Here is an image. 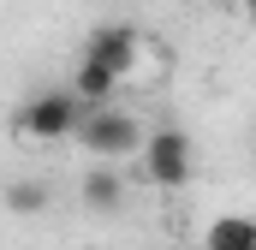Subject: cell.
I'll list each match as a JSON object with an SVG mask.
<instances>
[{"label":"cell","instance_id":"1","mask_svg":"<svg viewBox=\"0 0 256 250\" xmlns=\"http://www.w3.org/2000/svg\"><path fill=\"white\" fill-rule=\"evenodd\" d=\"M84 114H90V108L72 96V84H60V90H36V96L12 114V131H18L24 143H66V137H78Z\"/></svg>","mask_w":256,"mask_h":250},{"label":"cell","instance_id":"2","mask_svg":"<svg viewBox=\"0 0 256 250\" xmlns=\"http://www.w3.org/2000/svg\"><path fill=\"white\" fill-rule=\"evenodd\" d=\"M137 173H143V185H155V190H185L196 179V143L179 125H155L143 137V149H137Z\"/></svg>","mask_w":256,"mask_h":250},{"label":"cell","instance_id":"3","mask_svg":"<svg viewBox=\"0 0 256 250\" xmlns=\"http://www.w3.org/2000/svg\"><path fill=\"white\" fill-rule=\"evenodd\" d=\"M143 125H137V114H126V108H90L84 114V125H78V143H84V155L90 161H126V155H137L143 149Z\"/></svg>","mask_w":256,"mask_h":250},{"label":"cell","instance_id":"4","mask_svg":"<svg viewBox=\"0 0 256 250\" xmlns=\"http://www.w3.org/2000/svg\"><path fill=\"white\" fill-rule=\"evenodd\" d=\"M137 54H143V30L126 24V18L96 24V30H90V42H84V60L108 66L114 78H131V72H137Z\"/></svg>","mask_w":256,"mask_h":250},{"label":"cell","instance_id":"5","mask_svg":"<svg viewBox=\"0 0 256 250\" xmlns=\"http://www.w3.org/2000/svg\"><path fill=\"white\" fill-rule=\"evenodd\" d=\"M78 202L90 214H120L126 208V173L108 167V161H90V173L78 179Z\"/></svg>","mask_w":256,"mask_h":250},{"label":"cell","instance_id":"6","mask_svg":"<svg viewBox=\"0 0 256 250\" xmlns=\"http://www.w3.org/2000/svg\"><path fill=\"white\" fill-rule=\"evenodd\" d=\"M196 250H256V214H214Z\"/></svg>","mask_w":256,"mask_h":250},{"label":"cell","instance_id":"7","mask_svg":"<svg viewBox=\"0 0 256 250\" xmlns=\"http://www.w3.org/2000/svg\"><path fill=\"white\" fill-rule=\"evenodd\" d=\"M120 90V78L108 72V66L96 60H78V72H72V96L84 102V108H108V96Z\"/></svg>","mask_w":256,"mask_h":250},{"label":"cell","instance_id":"8","mask_svg":"<svg viewBox=\"0 0 256 250\" xmlns=\"http://www.w3.org/2000/svg\"><path fill=\"white\" fill-rule=\"evenodd\" d=\"M48 202H54L48 179H18V185H6V208H12V214H24V220H30V214H42Z\"/></svg>","mask_w":256,"mask_h":250},{"label":"cell","instance_id":"9","mask_svg":"<svg viewBox=\"0 0 256 250\" xmlns=\"http://www.w3.org/2000/svg\"><path fill=\"white\" fill-rule=\"evenodd\" d=\"M238 6H244V18H250V24H256V0H238Z\"/></svg>","mask_w":256,"mask_h":250},{"label":"cell","instance_id":"10","mask_svg":"<svg viewBox=\"0 0 256 250\" xmlns=\"http://www.w3.org/2000/svg\"><path fill=\"white\" fill-rule=\"evenodd\" d=\"M214 6H238V0H214Z\"/></svg>","mask_w":256,"mask_h":250}]
</instances>
